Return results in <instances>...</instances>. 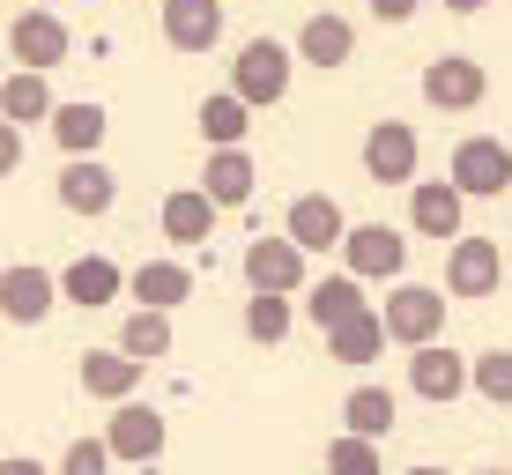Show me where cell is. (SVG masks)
<instances>
[{
	"mask_svg": "<svg viewBox=\"0 0 512 475\" xmlns=\"http://www.w3.org/2000/svg\"><path fill=\"white\" fill-rule=\"evenodd\" d=\"M231 90L253 104H282L290 97V45H275V38H245L238 45V60H231Z\"/></svg>",
	"mask_w": 512,
	"mask_h": 475,
	"instance_id": "1",
	"label": "cell"
},
{
	"mask_svg": "<svg viewBox=\"0 0 512 475\" xmlns=\"http://www.w3.org/2000/svg\"><path fill=\"white\" fill-rule=\"evenodd\" d=\"M446 305L453 290H431V283H401L394 297H386V334H394L401 349H423L446 334Z\"/></svg>",
	"mask_w": 512,
	"mask_h": 475,
	"instance_id": "2",
	"label": "cell"
},
{
	"mask_svg": "<svg viewBox=\"0 0 512 475\" xmlns=\"http://www.w3.org/2000/svg\"><path fill=\"white\" fill-rule=\"evenodd\" d=\"M453 186L468 193V201H498V193H512V149L498 142V134H468L461 149H453Z\"/></svg>",
	"mask_w": 512,
	"mask_h": 475,
	"instance_id": "3",
	"label": "cell"
},
{
	"mask_svg": "<svg viewBox=\"0 0 512 475\" xmlns=\"http://www.w3.org/2000/svg\"><path fill=\"white\" fill-rule=\"evenodd\" d=\"M483 97H490V75L468 52H438V60L423 67V104H431V112H475Z\"/></svg>",
	"mask_w": 512,
	"mask_h": 475,
	"instance_id": "4",
	"label": "cell"
},
{
	"mask_svg": "<svg viewBox=\"0 0 512 475\" xmlns=\"http://www.w3.org/2000/svg\"><path fill=\"white\" fill-rule=\"evenodd\" d=\"M67 45H75V38H67V23H60L52 8H23V15L8 23V60H15V67H38V75H45V67L67 60Z\"/></svg>",
	"mask_w": 512,
	"mask_h": 475,
	"instance_id": "5",
	"label": "cell"
},
{
	"mask_svg": "<svg viewBox=\"0 0 512 475\" xmlns=\"http://www.w3.org/2000/svg\"><path fill=\"white\" fill-rule=\"evenodd\" d=\"M409 386L446 409V401H461L475 386V357H453L446 342H423V349H409Z\"/></svg>",
	"mask_w": 512,
	"mask_h": 475,
	"instance_id": "6",
	"label": "cell"
},
{
	"mask_svg": "<svg viewBox=\"0 0 512 475\" xmlns=\"http://www.w3.org/2000/svg\"><path fill=\"white\" fill-rule=\"evenodd\" d=\"M342 260H349V275H364V283H386V275L409 268V238L386 231V223H349Z\"/></svg>",
	"mask_w": 512,
	"mask_h": 475,
	"instance_id": "7",
	"label": "cell"
},
{
	"mask_svg": "<svg viewBox=\"0 0 512 475\" xmlns=\"http://www.w3.org/2000/svg\"><path fill=\"white\" fill-rule=\"evenodd\" d=\"M245 283L275 290V297L305 290V245H297L290 231H282V238H253V245H245Z\"/></svg>",
	"mask_w": 512,
	"mask_h": 475,
	"instance_id": "8",
	"label": "cell"
},
{
	"mask_svg": "<svg viewBox=\"0 0 512 475\" xmlns=\"http://www.w3.org/2000/svg\"><path fill=\"white\" fill-rule=\"evenodd\" d=\"M364 171H372V186H409L416 179V127L379 119V127L364 134Z\"/></svg>",
	"mask_w": 512,
	"mask_h": 475,
	"instance_id": "9",
	"label": "cell"
},
{
	"mask_svg": "<svg viewBox=\"0 0 512 475\" xmlns=\"http://www.w3.org/2000/svg\"><path fill=\"white\" fill-rule=\"evenodd\" d=\"M505 283V253L490 238H453V253H446V290L453 297H490Z\"/></svg>",
	"mask_w": 512,
	"mask_h": 475,
	"instance_id": "10",
	"label": "cell"
},
{
	"mask_svg": "<svg viewBox=\"0 0 512 475\" xmlns=\"http://www.w3.org/2000/svg\"><path fill=\"white\" fill-rule=\"evenodd\" d=\"M104 446H112L119 461H141V468H149L156 453H164V416H156L149 401H119L112 424H104Z\"/></svg>",
	"mask_w": 512,
	"mask_h": 475,
	"instance_id": "11",
	"label": "cell"
},
{
	"mask_svg": "<svg viewBox=\"0 0 512 475\" xmlns=\"http://www.w3.org/2000/svg\"><path fill=\"white\" fill-rule=\"evenodd\" d=\"M60 297H67L60 275H45V268H8V275H0V312H8L15 327H38Z\"/></svg>",
	"mask_w": 512,
	"mask_h": 475,
	"instance_id": "12",
	"label": "cell"
},
{
	"mask_svg": "<svg viewBox=\"0 0 512 475\" xmlns=\"http://www.w3.org/2000/svg\"><path fill=\"white\" fill-rule=\"evenodd\" d=\"M119 201V179L97 164V156H67L60 171V208H75V216H112Z\"/></svg>",
	"mask_w": 512,
	"mask_h": 475,
	"instance_id": "13",
	"label": "cell"
},
{
	"mask_svg": "<svg viewBox=\"0 0 512 475\" xmlns=\"http://www.w3.org/2000/svg\"><path fill=\"white\" fill-rule=\"evenodd\" d=\"M305 253H327V245H342L349 238V216H342V201H327V193H297L290 201V223H282Z\"/></svg>",
	"mask_w": 512,
	"mask_h": 475,
	"instance_id": "14",
	"label": "cell"
},
{
	"mask_svg": "<svg viewBox=\"0 0 512 475\" xmlns=\"http://www.w3.org/2000/svg\"><path fill=\"white\" fill-rule=\"evenodd\" d=\"M461 201H468V193L453 186V179H416V193H409V223H416L423 238L446 245V238H461Z\"/></svg>",
	"mask_w": 512,
	"mask_h": 475,
	"instance_id": "15",
	"label": "cell"
},
{
	"mask_svg": "<svg viewBox=\"0 0 512 475\" xmlns=\"http://www.w3.org/2000/svg\"><path fill=\"white\" fill-rule=\"evenodd\" d=\"M223 38V0H164V45L171 52H208Z\"/></svg>",
	"mask_w": 512,
	"mask_h": 475,
	"instance_id": "16",
	"label": "cell"
},
{
	"mask_svg": "<svg viewBox=\"0 0 512 475\" xmlns=\"http://www.w3.org/2000/svg\"><path fill=\"white\" fill-rule=\"evenodd\" d=\"M141 372H149V364L127 357V349H90V357H82V394H97V401L119 409V401H134Z\"/></svg>",
	"mask_w": 512,
	"mask_h": 475,
	"instance_id": "17",
	"label": "cell"
},
{
	"mask_svg": "<svg viewBox=\"0 0 512 475\" xmlns=\"http://www.w3.org/2000/svg\"><path fill=\"white\" fill-rule=\"evenodd\" d=\"M357 312H372V305H364V275H327V283L305 290V320L320 334H334L342 320H357Z\"/></svg>",
	"mask_w": 512,
	"mask_h": 475,
	"instance_id": "18",
	"label": "cell"
},
{
	"mask_svg": "<svg viewBox=\"0 0 512 475\" xmlns=\"http://www.w3.org/2000/svg\"><path fill=\"white\" fill-rule=\"evenodd\" d=\"M127 290L149 312H171V305H186V297H193V268H186V260H141V268L127 275Z\"/></svg>",
	"mask_w": 512,
	"mask_h": 475,
	"instance_id": "19",
	"label": "cell"
},
{
	"mask_svg": "<svg viewBox=\"0 0 512 475\" xmlns=\"http://www.w3.org/2000/svg\"><path fill=\"white\" fill-rule=\"evenodd\" d=\"M216 216H223V208L208 201V186H179V193L164 201V238H171V245H208Z\"/></svg>",
	"mask_w": 512,
	"mask_h": 475,
	"instance_id": "20",
	"label": "cell"
},
{
	"mask_svg": "<svg viewBox=\"0 0 512 475\" xmlns=\"http://www.w3.org/2000/svg\"><path fill=\"white\" fill-rule=\"evenodd\" d=\"M253 179H260V171H253V156H245V149H208L201 186H208V201H216V208H245V201H253Z\"/></svg>",
	"mask_w": 512,
	"mask_h": 475,
	"instance_id": "21",
	"label": "cell"
},
{
	"mask_svg": "<svg viewBox=\"0 0 512 475\" xmlns=\"http://www.w3.org/2000/svg\"><path fill=\"white\" fill-rule=\"evenodd\" d=\"M60 290H67V305L97 312V305H112V297L127 290V275H119V268H112V260H104V253H82L75 268L60 275Z\"/></svg>",
	"mask_w": 512,
	"mask_h": 475,
	"instance_id": "22",
	"label": "cell"
},
{
	"mask_svg": "<svg viewBox=\"0 0 512 475\" xmlns=\"http://www.w3.org/2000/svg\"><path fill=\"white\" fill-rule=\"evenodd\" d=\"M245 134H253V104H245L238 90L201 97V142L208 149H245Z\"/></svg>",
	"mask_w": 512,
	"mask_h": 475,
	"instance_id": "23",
	"label": "cell"
},
{
	"mask_svg": "<svg viewBox=\"0 0 512 475\" xmlns=\"http://www.w3.org/2000/svg\"><path fill=\"white\" fill-rule=\"evenodd\" d=\"M386 342H394V334H386V312H357V320H342L327 334V357L334 364H372V357H386Z\"/></svg>",
	"mask_w": 512,
	"mask_h": 475,
	"instance_id": "24",
	"label": "cell"
},
{
	"mask_svg": "<svg viewBox=\"0 0 512 475\" xmlns=\"http://www.w3.org/2000/svg\"><path fill=\"white\" fill-rule=\"evenodd\" d=\"M297 60H312V67H342V60H357V30H349L342 15H312V23L297 30Z\"/></svg>",
	"mask_w": 512,
	"mask_h": 475,
	"instance_id": "25",
	"label": "cell"
},
{
	"mask_svg": "<svg viewBox=\"0 0 512 475\" xmlns=\"http://www.w3.org/2000/svg\"><path fill=\"white\" fill-rule=\"evenodd\" d=\"M52 112H60V104H52L38 67H15V75L0 82V119H8V127H30V119H52Z\"/></svg>",
	"mask_w": 512,
	"mask_h": 475,
	"instance_id": "26",
	"label": "cell"
},
{
	"mask_svg": "<svg viewBox=\"0 0 512 475\" xmlns=\"http://www.w3.org/2000/svg\"><path fill=\"white\" fill-rule=\"evenodd\" d=\"M52 134H60L67 156H97V142H104V104H90V97L60 104V112H52Z\"/></svg>",
	"mask_w": 512,
	"mask_h": 475,
	"instance_id": "27",
	"label": "cell"
},
{
	"mask_svg": "<svg viewBox=\"0 0 512 475\" xmlns=\"http://www.w3.org/2000/svg\"><path fill=\"white\" fill-rule=\"evenodd\" d=\"M342 424L357 438H386V431H394V394H386V386H349Z\"/></svg>",
	"mask_w": 512,
	"mask_h": 475,
	"instance_id": "28",
	"label": "cell"
},
{
	"mask_svg": "<svg viewBox=\"0 0 512 475\" xmlns=\"http://www.w3.org/2000/svg\"><path fill=\"white\" fill-rule=\"evenodd\" d=\"M119 349H127V357H141V364L171 357V312H149V305H141L134 320L119 327Z\"/></svg>",
	"mask_w": 512,
	"mask_h": 475,
	"instance_id": "29",
	"label": "cell"
},
{
	"mask_svg": "<svg viewBox=\"0 0 512 475\" xmlns=\"http://www.w3.org/2000/svg\"><path fill=\"white\" fill-rule=\"evenodd\" d=\"M245 334L275 349L282 334H290V297H275V290H253V297H245Z\"/></svg>",
	"mask_w": 512,
	"mask_h": 475,
	"instance_id": "30",
	"label": "cell"
},
{
	"mask_svg": "<svg viewBox=\"0 0 512 475\" xmlns=\"http://www.w3.org/2000/svg\"><path fill=\"white\" fill-rule=\"evenodd\" d=\"M327 475H379V438L342 431V438L327 446Z\"/></svg>",
	"mask_w": 512,
	"mask_h": 475,
	"instance_id": "31",
	"label": "cell"
},
{
	"mask_svg": "<svg viewBox=\"0 0 512 475\" xmlns=\"http://www.w3.org/2000/svg\"><path fill=\"white\" fill-rule=\"evenodd\" d=\"M475 394L512 409V349H483V357H475Z\"/></svg>",
	"mask_w": 512,
	"mask_h": 475,
	"instance_id": "32",
	"label": "cell"
},
{
	"mask_svg": "<svg viewBox=\"0 0 512 475\" xmlns=\"http://www.w3.org/2000/svg\"><path fill=\"white\" fill-rule=\"evenodd\" d=\"M112 461H119V453L104 446V438H75V446H67V461H60V475H104Z\"/></svg>",
	"mask_w": 512,
	"mask_h": 475,
	"instance_id": "33",
	"label": "cell"
},
{
	"mask_svg": "<svg viewBox=\"0 0 512 475\" xmlns=\"http://www.w3.org/2000/svg\"><path fill=\"white\" fill-rule=\"evenodd\" d=\"M416 8H423V0H372V15H379V23H409Z\"/></svg>",
	"mask_w": 512,
	"mask_h": 475,
	"instance_id": "34",
	"label": "cell"
},
{
	"mask_svg": "<svg viewBox=\"0 0 512 475\" xmlns=\"http://www.w3.org/2000/svg\"><path fill=\"white\" fill-rule=\"evenodd\" d=\"M0 171H23V134H15V127L0 134Z\"/></svg>",
	"mask_w": 512,
	"mask_h": 475,
	"instance_id": "35",
	"label": "cell"
},
{
	"mask_svg": "<svg viewBox=\"0 0 512 475\" xmlns=\"http://www.w3.org/2000/svg\"><path fill=\"white\" fill-rule=\"evenodd\" d=\"M0 475H45V461H30V453H8V461H0Z\"/></svg>",
	"mask_w": 512,
	"mask_h": 475,
	"instance_id": "36",
	"label": "cell"
},
{
	"mask_svg": "<svg viewBox=\"0 0 512 475\" xmlns=\"http://www.w3.org/2000/svg\"><path fill=\"white\" fill-rule=\"evenodd\" d=\"M446 8H453V15H475V8H490V0H446Z\"/></svg>",
	"mask_w": 512,
	"mask_h": 475,
	"instance_id": "37",
	"label": "cell"
},
{
	"mask_svg": "<svg viewBox=\"0 0 512 475\" xmlns=\"http://www.w3.org/2000/svg\"><path fill=\"white\" fill-rule=\"evenodd\" d=\"M409 475H446V468H431V461H423V468H409Z\"/></svg>",
	"mask_w": 512,
	"mask_h": 475,
	"instance_id": "38",
	"label": "cell"
},
{
	"mask_svg": "<svg viewBox=\"0 0 512 475\" xmlns=\"http://www.w3.org/2000/svg\"><path fill=\"white\" fill-rule=\"evenodd\" d=\"M475 475H505V468H475Z\"/></svg>",
	"mask_w": 512,
	"mask_h": 475,
	"instance_id": "39",
	"label": "cell"
},
{
	"mask_svg": "<svg viewBox=\"0 0 512 475\" xmlns=\"http://www.w3.org/2000/svg\"><path fill=\"white\" fill-rule=\"evenodd\" d=\"M38 8H45V0H38Z\"/></svg>",
	"mask_w": 512,
	"mask_h": 475,
	"instance_id": "40",
	"label": "cell"
}]
</instances>
